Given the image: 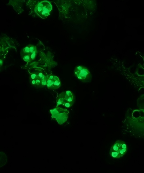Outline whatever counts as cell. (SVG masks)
Listing matches in <instances>:
<instances>
[{
  "label": "cell",
  "instance_id": "obj_1",
  "mask_svg": "<svg viewBox=\"0 0 144 173\" xmlns=\"http://www.w3.org/2000/svg\"><path fill=\"white\" fill-rule=\"evenodd\" d=\"M18 45V42L15 39L5 34H0V67L9 52L17 51Z\"/></svg>",
  "mask_w": 144,
  "mask_h": 173
},
{
  "label": "cell",
  "instance_id": "obj_2",
  "mask_svg": "<svg viewBox=\"0 0 144 173\" xmlns=\"http://www.w3.org/2000/svg\"><path fill=\"white\" fill-rule=\"evenodd\" d=\"M30 9V14L34 12L41 18H47L50 14L52 9V4L48 1H43L36 4L35 7L26 5Z\"/></svg>",
  "mask_w": 144,
  "mask_h": 173
},
{
  "label": "cell",
  "instance_id": "obj_3",
  "mask_svg": "<svg viewBox=\"0 0 144 173\" xmlns=\"http://www.w3.org/2000/svg\"><path fill=\"white\" fill-rule=\"evenodd\" d=\"M75 101V97L73 93L70 91H64L60 93L56 100V107L62 105L69 108L71 107Z\"/></svg>",
  "mask_w": 144,
  "mask_h": 173
},
{
  "label": "cell",
  "instance_id": "obj_4",
  "mask_svg": "<svg viewBox=\"0 0 144 173\" xmlns=\"http://www.w3.org/2000/svg\"><path fill=\"white\" fill-rule=\"evenodd\" d=\"M49 75H46L40 71L30 73L29 79L31 84L37 87H41L46 85Z\"/></svg>",
  "mask_w": 144,
  "mask_h": 173
},
{
  "label": "cell",
  "instance_id": "obj_5",
  "mask_svg": "<svg viewBox=\"0 0 144 173\" xmlns=\"http://www.w3.org/2000/svg\"><path fill=\"white\" fill-rule=\"evenodd\" d=\"M125 143L121 140L117 141L111 148L110 154L113 157L119 158L122 157L127 151Z\"/></svg>",
  "mask_w": 144,
  "mask_h": 173
},
{
  "label": "cell",
  "instance_id": "obj_6",
  "mask_svg": "<svg viewBox=\"0 0 144 173\" xmlns=\"http://www.w3.org/2000/svg\"><path fill=\"white\" fill-rule=\"evenodd\" d=\"M36 47L33 45H29L22 48L20 51V54L24 61L29 62L34 60L37 55Z\"/></svg>",
  "mask_w": 144,
  "mask_h": 173
},
{
  "label": "cell",
  "instance_id": "obj_7",
  "mask_svg": "<svg viewBox=\"0 0 144 173\" xmlns=\"http://www.w3.org/2000/svg\"><path fill=\"white\" fill-rule=\"evenodd\" d=\"M74 74L79 80L84 82H89L92 80V75L89 70L82 65L76 66L74 70Z\"/></svg>",
  "mask_w": 144,
  "mask_h": 173
},
{
  "label": "cell",
  "instance_id": "obj_8",
  "mask_svg": "<svg viewBox=\"0 0 144 173\" xmlns=\"http://www.w3.org/2000/svg\"><path fill=\"white\" fill-rule=\"evenodd\" d=\"M52 117L55 118L58 122L63 123L68 118L69 111L67 109L57 107L50 110Z\"/></svg>",
  "mask_w": 144,
  "mask_h": 173
},
{
  "label": "cell",
  "instance_id": "obj_9",
  "mask_svg": "<svg viewBox=\"0 0 144 173\" xmlns=\"http://www.w3.org/2000/svg\"><path fill=\"white\" fill-rule=\"evenodd\" d=\"M61 83L58 77L53 75H49L47 80L46 85L48 88L51 90L59 88Z\"/></svg>",
  "mask_w": 144,
  "mask_h": 173
},
{
  "label": "cell",
  "instance_id": "obj_10",
  "mask_svg": "<svg viewBox=\"0 0 144 173\" xmlns=\"http://www.w3.org/2000/svg\"><path fill=\"white\" fill-rule=\"evenodd\" d=\"M24 2V0H10L7 5L12 7L17 13L20 14L24 11L23 5Z\"/></svg>",
  "mask_w": 144,
  "mask_h": 173
},
{
  "label": "cell",
  "instance_id": "obj_11",
  "mask_svg": "<svg viewBox=\"0 0 144 173\" xmlns=\"http://www.w3.org/2000/svg\"><path fill=\"white\" fill-rule=\"evenodd\" d=\"M7 161L5 154L2 152H0V168L4 166Z\"/></svg>",
  "mask_w": 144,
  "mask_h": 173
}]
</instances>
